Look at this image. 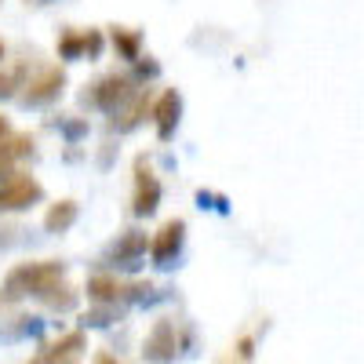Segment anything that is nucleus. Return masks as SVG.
Masks as SVG:
<instances>
[{
    "label": "nucleus",
    "mask_w": 364,
    "mask_h": 364,
    "mask_svg": "<svg viewBox=\"0 0 364 364\" xmlns=\"http://www.w3.org/2000/svg\"><path fill=\"white\" fill-rule=\"evenodd\" d=\"M63 273L66 266L63 262H55V259H41V262H22L8 273V281H4V291H0V299H26V295H33V299H44L51 302V306H70L73 299L66 295H55V291H63Z\"/></svg>",
    "instance_id": "1"
},
{
    "label": "nucleus",
    "mask_w": 364,
    "mask_h": 364,
    "mask_svg": "<svg viewBox=\"0 0 364 364\" xmlns=\"http://www.w3.org/2000/svg\"><path fill=\"white\" fill-rule=\"evenodd\" d=\"M41 197H44V186L33 175H26V171L0 175V211H26Z\"/></svg>",
    "instance_id": "2"
},
{
    "label": "nucleus",
    "mask_w": 364,
    "mask_h": 364,
    "mask_svg": "<svg viewBox=\"0 0 364 364\" xmlns=\"http://www.w3.org/2000/svg\"><path fill=\"white\" fill-rule=\"evenodd\" d=\"M63 84H66V73L58 66H44L33 80H26L22 87V102L26 106H44V102H55L58 95H63Z\"/></svg>",
    "instance_id": "3"
},
{
    "label": "nucleus",
    "mask_w": 364,
    "mask_h": 364,
    "mask_svg": "<svg viewBox=\"0 0 364 364\" xmlns=\"http://www.w3.org/2000/svg\"><path fill=\"white\" fill-rule=\"evenodd\" d=\"M132 204H135V215H154L161 204V182L146 157L135 161V200Z\"/></svg>",
    "instance_id": "4"
},
{
    "label": "nucleus",
    "mask_w": 364,
    "mask_h": 364,
    "mask_svg": "<svg viewBox=\"0 0 364 364\" xmlns=\"http://www.w3.org/2000/svg\"><path fill=\"white\" fill-rule=\"evenodd\" d=\"M132 95H135L132 80L113 73V77H102L99 84H91V91H84V102H95V106L113 109V106H120V102H128Z\"/></svg>",
    "instance_id": "5"
},
{
    "label": "nucleus",
    "mask_w": 364,
    "mask_h": 364,
    "mask_svg": "<svg viewBox=\"0 0 364 364\" xmlns=\"http://www.w3.org/2000/svg\"><path fill=\"white\" fill-rule=\"evenodd\" d=\"M182 237H186V223H182V219H168V223L157 230L154 245H149L157 266H171V259H175L178 248H182Z\"/></svg>",
    "instance_id": "6"
},
{
    "label": "nucleus",
    "mask_w": 364,
    "mask_h": 364,
    "mask_svg": "<svg viewBox=\"0 0 364 364\" xmlns=\"http://www.w3.org/2000/svg\"><path fill=\"white\" fill-rule=\"evenodd\" d=\"M102 51V37L95 29H66L63 37H58V55L63 58H95Z\"/></svg>",
    "instance_id": "7"
},
{
    "label": "nucleus",
    "mask_w": 364,
    "mask_h": 364,
    "mask_svg": "<svg viewBox=\"0 0 364 364\" xmlns=\"http://www.w3.org/2000/svg\"><path fill=\"white\" fill-rule=\"evenodd\" d=\"M178 353V343H175V321H157L154 331L146 339V357L154 364H168L171 357Z\"/></svg>",
    "instance_id": "8"
},
{
    "label": "nucleus",
    "mask_w": 364,
    "mask_h": 364,
    "mask_svg": "<svg viewBox=\"0 0 364 364\" xmlns=\"http://www.w3.org/2000/svg\"><path fill=\"white\" fill-rule=\"evenodd\" d=\"M135 288H142V284H124V281L109 277V273H99V277L87 281V299H95V302H120V299H128V291H135Z\"/></svg>",
    "instance_id": "9"
},
{
    "label": "nucleus",
    "mask_w": 364,
    "mask_h": 364,
    "mask_svg": "<svg viewBox=\"0 0 364 364\" xmlns=\"http://www.w3.org/2000/svg\"><path fill=\"white\" fill-rule=\"evenodd\" d=\"M178 113H182V99L175 91H164L154 106V120H157V135L161 139H171V132L178 128Z\"/></svg>",
    "instance_id": "10"
},
{
    "label": "nucleus",
    "mask_w": 364,
    "mask_h": 364,
    "mask_svg": "<svg viewBox=\"0 0 364 364\" xmlns=\"http://www.w3.org/2000/svg\"><path fill=\"white\" fill-rule=\"evenodd\" d=\"M73 223H77V200H58V204H51L48 219H44V226H48L51 233H66Z\"/></svg>",
    "instance_id": "11"
},
{
    "label": "nucleus",
    "mask_w": 364,
    "mask_h": 364,
    "mask_svg": "<svg viewBox=\"0 0 364 364\" xmlns=\"http://www.w3.org/2000/svg\"><path fill=\"white\" fill-rule=\"evenodd\" d=\"M139 44H142V33H139V29L113 26V48L124 55V58H139Z\"/></svg>",
    "instance_id": "12"
},
{
    "label": "nucleus",
    "mask_w": 364,
    "mask_h": 364,
    "mask_svg": "<svg viewBox=\"0 0 364 364\" xmlns=\"http://www.w3.org/2000/svg\"><path fill=\"white\" fill-rule=\"evenodd\" d=\"M22 73H26V66L0 70V99H11V95H18V87L26 84V80H22Z\"/></svg>",
    "instance_id": "13"
},
{
    "label": "nucleus",
    "mask_w": 364,
    "mask_h": 364,
    "mask_svg": "<svg viewBox=\"0 0 364 364\" xmlns=\"http://www.w3.org/2000/svg\"><path fill=\"white\" fill-rule=\"evenodd\" d=\"M237 353L248 360V357H252V339H240V343H237Z\"/></svg>",
    "instance_id": "14"
},
{
    "label": "nucleus",
    "mask_w": 364,
    "mask_h": 364,
    "mask_svg": "<svg viewBox=\"0 0 364 364\" xmlns=\"http://www.w3.org/2000/svg\"><path fill=\"white\" fill-rule=\"evenodd\" d=\"M4 135H11V124H8L4 117H0V139H4Z\"/></svg>",
    "instance_id": "15"
},
{
    "label": "nucleus",
    "mask_w": 364,
    "mask_h": 364,
    "mask_svg": "<svg viewBox=\"0 0 364 364\" xmlns=\"http://www.w3.org/2000/svg\"><path fill=\"white\" fill-rule=\"evenodd\" d=\"M0 63H4V44H0Z\"/></svg>",
    "instance_id": "16"
},
{
    "label": "nucleus",
    "mask_w": 364,
    "mask_h": 364,
    "mask_svg": "<svg viewBox=\"0 0 364 364\" xmlns=\"http://www.w3.org/2000/svg\"><path fill=\"white\" fill-rule=\"evenodd\" d=\"M58 364H70V360H58Z\"/></svg>",
    "instance_id": "17"
}]
</instances>
